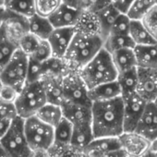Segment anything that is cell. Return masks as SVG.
<instances>
[{
  "instance_id": "cell-1",
  "label": "cell",
  "mask_w": 157,
  "mask_h": 157,
  "mask_svg": "<svg viewBox=\"0 0 157 157\" xmlns=\"http://www.w3.org/2000/svg\"><path fill=\"white\" fill-rule=\"evenodd\" d=\"M92 128L94 139L119 138L124 133V102L119 97L92 105Z\"/></svg>"
},
{
  "instance_id": "cell-2",
  "label": "cell",
  "mask_w": 157,
  "mask_h": 157,
  "mask_svg": "<svg viewBox=\"0 0 157 157\" xmlns=\"http://www.w3.org/2000/svg\"><path fill=\"white\" fill-rule=\"evenodd\" d=\"M104 42L99 34L77 31L64 57L69 69H82L103 49Z\"/></svg>"
},
{
  "instance_id": "cell-3",
  "label": "cell",
  "mask_w": 157,
  "mask_h": 157,
  "mask_svg": "<svg viewBox=\"0 0 157 157\" xmlns=\"http://www.w3.org/2000/svg\"><path fill=\"white\" fill-rule=\"evenodd\" d=\"M78 73L88 90H92L102 84L116 82L118 76L111 55L104 47Z\"/></svg>"
},
{
  "instance_id": "cell-4",
  "label": "cell",
  "mask_w": 157,
  "mask_h": 157,
  "mask_svg": "<svg viewBox=\"0 0 157 157\" xmlns=\"http://www.w3.org/2000/svg\"><path fill=\"white\" fill-rule=\"evenodd\" d=\"M47 97L43 81L26 83L15 102L18 116L23 119L36 115L47 104Z\"/></svg>"
},
{
  "instance_id": "cell-5",
  "label": "cell",
  "mask_w": 157,
  "mask_h": 157,
  "mask_svg": "<svg viewBox=\"0 0 157 157\" xmlns=\"http://www.w3.org/2000/svg\"><path fill=\"white\" fill-rule=\"evenodd\" d=\"M24 132L32 151H49L54 145V128L35 116L24 119Z\"/></svg>"
},
{
  "instance_id": "cell-6",
  "label": "cell",
  "mask_w": 157,
  "mask_h": 157,
  "mask_svg": "<svg viewBox=\"0 0 157 157\" xmlns=\"http://www.w3.org/2000/svg\"><path fill=\"white\" fill-rule=\"evenodd\" d=\"M28 65L29 56L18 49L0 71V80L2 83L21 92L27 83Z\"/></svg>"
},
{
  "instance_id": "cell-7",
  "label": "cell",
  "mask_w": 157,
  "mask_h": 157,
  "mask_svg": "<svg viewBox=\"0 0 157 157\" xmlns=\"http://www.w3.org/2000/svg\"><path fill=\"white\" fill-rule=\"evenodd\" d=\"M0 145L10 157H32L33 151L25 136L23 118L18 117L13 120L9 131L0 140Z\"/></svg>"
},
{
  "instance_id": "cell-8",
  "label": "cell",
  "mask_w": 157,
  "mask_h": 157,
  "mask_svg": "<svg viewBox=\"0 0 157 157\" xmlns=\"http://www.w3.org/2000/svg\"><path fill=\"white\" fill-rule=\"evenodd\" d=\"M63 88L65 103L92 105L89 98V90L78 73L70 70L63 77Z\"/></svg>"
},
{
  "instance_id": "cell-9",
  "label": "cell",
  "mask_w": 157,
  "mask_h": 157,
  "mask_svg": "<svg viewBox=\"0 0 157 157\" xmlns=\"http://www.w3.org/2000/svg\"><path fill=\"white\" fill-rule=\"evenodd\" d=\"M124 132H135L148 102L138 93L123 98Z\"/></svg>"
},
{
  "instance_id": "cell-10",
  "label": "cell",
  "mask_w": 157,
  "mask_h": 157,
  "mask_svg": "<svg viewBox=\"0 0 157 157\" xmlns=\"http://www.w3.org/2000/svg\"><path fill=\"white\" fill-rule=\"evenodd\" d=\"M2 28L8 37L14 44L19 45L20 41L29 33V19L6 9Z\"/></svg>"
},
{
  "instance_id": "cell-11",
  "label": "cell",
  "mask_w": 157,
  "mask_h": 157,
  "mask_svg": "<svg viewBox=\"0 0 157 157\" xmlns=\"http://www.w3.org/2000/svg\"><path fill=\"white\" fill-rule=\"evenodd\" d=\"M76 32V28H58L53 31L47 41L51 46L54 57H65Z\"/></svg>"
},
{
  "instance_id": "cell-12",
  "label": "cell",
  "mask_w": 157,
  "mask_h": 157,
  "mask_svg": "<svg viewBox=\"0 0 157 157\" xmlns=\"http://www.w3.org/2000/svg\"><path fill=\"white\" fill-rule=\"evenodd\" d=\"M135 132L150 142L157 140V105L154 103L147 104Z\"/></svg>"
},
{
  "instance_id": "cell-13",
  "label": "cell",
  "mask_w": 157,
  "mask_h": 157,
  "mask_svg": "<svg viewBox=\"0 0 157 157\" xmlns=\"http://www.w3.org/2000/svg\"><path fill=\"white\" fill-rule=\"evenodd\" d=\"M119 140L128 156L141 157L151 148V142L136 132H124Z\"/></svg>"
},
{
  "instance_id": "cell-14",
  "label": "cell",
  "mask_w": 157,
  "mask_h": 157,
  "mask_svg": "<svg viewBox=\"0 0 157 157\" xmlns=\"http://www.w3.org/2000/svg\"><path fill=\"white\" fill-rule=\"evenodd\" d=\"M139 86L137 93L148 103L153 102L157 96V69L138 68Z\"/></svg>"
},
{
  "instance_id": "cell-15",
  "label": "cell",
  "mask_w": 157,
  "mask_h": 157,
  "mask_svg": "<svg viewBox=\"0 0 157 157\" xmlns=\"http://www.w3.org/2000/svg\"><path fill=\"white\" fill-rule=\"evenodd\" d=\"M61 107L64 117L73 126L92 125V105L64 103Z\"/></svg>"
},
{
  "instance_id": "cell-16",
  "label": "cell",
  "mask_w": 157,
  "mask_h": 157,
  "mask_svg": "<svg viewBox=\"0 0 157 157\" xmlns=\"http://www.w3.org/2000/svg\"><path fill=\"white\" fill-rule=\"evenodd\" d=\"M81 14L82 10L62 4L61 7L48 19L55 29L76 28Z\"/></svg>"
},
{
  "instance_id": "cell-17",
  "label": "cell",
  "mask_w": 157,
  "mask_h": 157,
  "mask_svg": "<svg viewBox=\"0 0 157 157\" xmlns=\"http://www.w3.org/2000/svg\"><path fill=\"white\" fill-rule=\"evenodd\" d=\"M122 149L119 138H98L83 151L82 157H98L99 155Z\"/></svg>"
},
{
  "instance_id": "cell-18",
  "label": "cell",
  "mask_w": 157,
  "mask_h": 157,
  "mask_svg": "<svg viewBox=\"0 0 157 157\" xmlns=\"http://www.w3.org/2000/svg\"><path fill=\"white\" fill-rule=\"evenodd\" d=\"M94 140L92 125L73 126V133L71 138L70 149L82 153L83 151Z\"/></svg>"
},
{
  "instance_id": "cell-19",
  "label": "cell",
  "mask_w": 157,
  "mask_h": 157,
  "mask_svg": "<svg viewBox=\"0 0 157 157\" xmlns=\"http://www.w3.org/2000/svg\"><path fill=\"white\" fill-rule=\"evenodd\" d=\"M119 97H122V94L119 84L117 81L102 84L92 90H89V98L92 104L95 102L111 101Z\"/></svg>"
},
{
  "instance_id": "cell-20",
  "label": "cell",
  "mask_w": 157,
  "mask_h": 157,
  "mask_svg": "<svg viewBox=\"0 0 157 157\" xmlns=\"http://www.w3.org/2000/svg\"><path fill=\"white\" fill-rule=\"evenodd\" d=\"M137 67L142 69H157V44L134 48Z\"/></svg>"
},
{
  "instance_id": "cell-21",
  "label": "cell",
  "mask_w": 157,
  "mask_h": 157,
  "mask_svg": "<svg viewBox=\"0 0 157 157\" xmlns=\"http://www.w3.org/2000/svg\"><path fill=\"white\" fill-rule=\"evenodd\" d=\"M43 82L44 83L47 102L61 106L65 103L63 78L46 77L43 78Z\"/></svg>"
},
{
  "instance_id": "cell-22",
  "label": "cell",
  "mask_w": 157,
  "mask_h": 157,
  "mask_svg": "<svg viewBox=\"0 0 157 157\" xmlns=\"http://www.w3.org/2000/svg\"><path fill=\"white\" fill-rule=\"evenodd\" d=\"M54 129H55L54 145L50 150L56 151V150H60V149L63 150L67 148L70 149L71 138L73 133V125L64 117Z\"/></svg>"
},
{
  "instance_id": "cell-23",
  "label": "cell",
  "mask_w": 157,
  "mask_h": 157,
  "mask_svg": "<svg viewBox=\"0 0 157 157\" xmlns=\"http://www.w3.org/2000/svg\"><path fill=\"white\" fill-rule=\"evenodd\" d=\"M114 66L118 74L127 72L137 67L134 49H123L111 54Z\"/></svg>"
},
{
  "instance_id": "cell-24",
  "label": "cell",
  "mask_w": 157,
  "mask_h": 157,
  "mask_svg": "<svg viewBox=\"0 0 157 157\" xmlns=\"http://www.w3.org/2000/svg\"><path fill=\"white\" fill-rule=\"evenodd\" d=\"M117 82L119 84L122 98L128 97L137 93L139 86V72L138 67L127 72L118 74Z\"/></svg>"
},
{
  "instance_id": "cell-25",
  "label": "cell",
  "mask_w": 157,
  "mask_h": 157,
  "mask_svg": "<svg viewBox=\"0 0 157 157\" xmlns=\"http://www.w3.org/2000/svg\"><path fill=\"white\" fill-rule=\"evenodd\" d=\"M54 30L55 28L48 18L35 14L29 19V33L40 40H48Z\"/></svg>"
},
{
  "instance_id": "cell-26",
  "label": "cell",
  "mask_w": 157,
  "mask_h": 157,
  "mask_svg": "<svg viewBox=\"0 0 157 157\" xmlns=\"http://www.w3.org/2000/svg\"><path fill=\"white\" fill-rule=\"evenodd\" d=\"M37 118H39L41 121L45 123L46 125L56 128L61 120L64 118L63 116V110L60 105H54L51 103L45 104L35 115Z\"/></svg>"
},
{
  "instance_id": "cell-27",
  "label": "cell",
  "mask_w": 157,
  "mask_h": 157,
  "mask_svg": "<svg viewBox=\"0 0 157 157\" xmlns=\"http://www.w3.org/2000/svg\"><path fill=\"white\" fill-rule=\"evenodd\" d=\"M97 17L100 21L101 26V36L103 37L104 41L109 35L110 30L117 17L121 14L118 10L114 6L113 3L107 5L98 12H96Z\"/></svg>"
},
{
  "instance_id": "cell-28",
  "label": "cell",
  "mask_w": 157,
  "mask_h": 157,
  "mask_svg": "<svg viewBox=\"0 0 157 157\" xmlns=\"http://www.w3.org/2000/svg\"><path fill=\"white\" fill-rule=\"evenodd\" d=\"M129 36L136 46H144L155 44L157 42L151 37L140 21H131Z\"/></svg>"
},
{
  "instance_id": "cell-29",
  "label": "cell",
  "mask_w": 157,
  "mask_h": 157,
  "mask_svg": "<svg viewBox=\"0 0 157 157\" xmlns=\"http://www.w3.org/2000/svg\"><path fill=\"white\" fill-rule=\"evenodd\" d=\"M76 30L83 33H96L101 35V26L97 14L94 12L82 11L81 17L76 26Z\"/></svg>"
},
{
  "instance_id": "cell-30",
  "label": "cell",
  "mask_w": 157,
  "mask_h": 157,
  "mask_svg": "<svg viewBox=\"0 0 157 157\" xmlns=\"http://www.w3.org/2000/svg\"><path fill=\"white\" fill-rule=\"evenodd\" d=\"M136 47L129 35H108L104 42V49L110 55L123 49H134Z\"/></svg>"
},
{
  "instance_id": "cell-31",
  "label": "cell",
  "mask_w": 157,
  "mask_h": 157,
  "mask_svg": "<svg viewBox=\"0 0 157 157\" xmlns=\"http://www.w3.org/2000/svg\"><path fill=\"white\" fill-rule=\"evenodd\" d=\"M18 49V45L8 37L2 27L0 28V71L7 65Z\"/></svg>"
},
{
  "instance_id": "cell-32",
  "label": "cell",
  "mask_w": 157,
  "mask_h": 157,
  "mask_svg": "<svg viewBox=\"0 0 157 157\" xmlns=\"http://www.w3.org/2000/svg\"><path fill=\"white\" fill-rule=\"evenodd\" d=\"M5 7L7 10L28 19L36 14L35 0H10Z\"/></svg>"
},
{
  "instance_id": "cell-33",
  "label": "cell",
  "mask_w": 157,
  "mask_h": 157,
  "mask_svg": "<svg viewBox=\"0 0 157 157\" xmlns=\"http://www.w3.org/2000/svg\"><path fill=\"white\" fill-rule=\"evenodd\" d=\"M155 4V0H135L127 12V16L131 21H140Z\"/></svg>"
},
{
  "instance_id": "cell-34",
  "label": "cell",
  "mask_w": 157,
  "mask_h": 157,
  "mask_svg": "<svg viewBox=\"0 0 157 157\" xmlns=\"http://www.w3.org/2000/svg\"><path fill=\"white\" fill-rule=\"evenodd\" d=\"M62 4V0H35L36 14L44 18H49Z\"/></svg>"
},
{
  "instance_id": "cell-35",
  "label": "cell",
  "mask_w": 157,
  "mask_h": 157,
  "mask_svg": "<svg viewBox=\"0 0 157 157\" xmlns=\"http://www.w3.org/2000/svg\"><path fill=\"white\" fill-rule=\"evenodd\" d=\"M142 25L157 42V4H155L140 20Z\"/></svg>"
},
{
  "instance_id": "cell-36",
  "label": "cell",
  "mask_w": 157,
  "mask_h": 157,
  "mask_svg": "<svg viewBox=\"0 0 157 157\" xmlns=\"http://www.w3.org/2000/svg\"><path fill=\"white\" fill-rule=\"evenodd\" d=\"M44 77V63L37 62V61L29 57L27 83H32V82L43 81Z\"/></svg>"
},
{
  "instance_id": "cell-37",
  "label": "cell",
  "mask_w": 157,
  "mask_h": 157,
  "mask_svg": "<svg viewBox=\"0 0 157 157\" xmlns=\"http://www.w3.org/2000/svg\"><path fill=\"white\" fill-rule=\"evenodd\" d=\"M131 20L127 14L121 13L111 27L109 35H129Z\"/></svg>"
},
{
  "instance_id": "cell-38",
  "label": "cell",
  "mask_w": 157,
  "mask_h": 157,
  "mask_svg": "<svg viewBox=\"0 0 157 157\" xmlns=\"http://www.w3.org/2000/svg\"><path fill=\"white\" fill-rule=\"evenodd\" d=\"M41 41L42 40H40L38 37H36L35 35L29 33L20 41L18 46L21 52H23L26 56H28L30 57L36 51Z\"/></svg>"
},
{
  "instance_id": "cell-39",
  "label": "cell",
  "mask_w": 157,
  "mask_h": 157,
  "mask_svg": "<svg viewBox=\"0 0 157 157\" xmlns=\"http://www.w3.org/2000/svg\"><path fill=\"white\" fill-rule=\"evenodd\" d=\"M52 56H53V53H52V49H51V46H50L48 41L42 40L38 48L33 53V55L32 56H30V58H32L37 62H40V63H44L48 59H50Z\"/></svg>"
},
{
  "instance_id": "cell-40",
  "label": "cell",
  "mask_w": 157,
  "mask_h": 157,
  "mask_svg": "<svg viewBox=\"0 0 157 157\" xmlns=\"http://www.w3.org/2000/svg\"><path fill=\"white\" fill-rule=\"evenodd\" d=\"M111 3L110 0H82L81 10L96 13Z\"/></svg>"
},
{
  "instance_id": "cell-41",
  "label": "cell",
  "mask_w": 157,
  "mask_h": 157,
  "mask_svg": "<svg viewBox=\"0 0 157 157\" xmlns=\"http://www.w3.org/2000/svg\"><path fill=\"white\" fill-rule=\"evenodd\" d=\"M18 117L17 108L14 103H9L0 100V118L14 120Z\"/></svg>"
},
{
  "instance_id": "cell-42",
  "label": "cell",
  "mask_w": 157,
  "mask_h": 157,
  "mask_svg": "<svg viewBox=\"0 0 157 157\" xmlns=\"http://www.w3.org/2000/svg\"><path fill=\"white\" fill-rule=\"evenodd\" d=\"M19 94H20V92L17 89L11 86L3 84L1 91H0V100L15 104Z\"/></svg>"
},
{
  "instance_id": "cell-43",
  "label": "cell",
  "mask_w": 157,
  "mask_h": 157,
  "mask_svg": "<svg viewBox=\"0 0 157 157\" xmlns=\"http://www.w3.org/2000/svg\"><path fill=\"white\" fill-rule=\"evenodd\" d=\"M134 1L135 0H116L113 4L120 13L127 14V12L128 11L129 8L131 7Z\"/></svg>"
},
{
  "instance_id": "cell-44",
  "label": "cell",
  "mask_w": 157,
  "mask_h": 157,
  "mask_svg": "<svg viewBox=\"0 0 157 157\" xmlns=\"http://www.w3.org/2000/svg\"><path fill=\"white\" fill-rule=\"evenodd\" d=\"M13 120L5 119V118H0V140H1L6 133L9 131Z\"/></svg>"
},
{
  "instance_id": "cell-45",
  "label": "cell",
  "mask_w": 157,
  "mask_h": 157,
  "mask_svg": "<svg viewBox=\"0 0 157 157\" xmlns=\"http://www.w3.org/2000/svg\"><path fill=\"white\" fill-rule=\"evenodd\" d=\"M82 1V0H62V3L70 8H74V9L81 10Z\"/></svg>"
},
{
  "instance_id": "cell-46",
  "label": "cell",
  "mask_w": 157,
  "mask_h": 157,
  "mask_svg": "<svg viewBox=\"0 0 157 157\" xmlns=\"http://www.w3.org/2000/svg\"><path fill=\"white\" fill-rule=\"evenodd\" d=\"M32 157H51L49 151H33Z\"/></svg>"
},
{
  "instance_id": "cell-47",
  "label": "cell",
  "mask_w": 157,
  "mask_h": 157,
  "mask_svg": "<svg viewBox=\"0 0 157 157\" xmlns=\"http://www.w3.org/2000/svg\"><path fill=\"white\" fill-rule=\"evenodd\" d=\"M6 14V7H0V28L3 26Z\"/></svg>"
},
{
  "instance_id": "cell-48",
  "label": "cell",
  "mask_w": 157,
  "mask_h": 157,
  "mask_svg": "<svg viewBox=\"0 0 157 157\" xmlns=\"http://www.w3.org/2000/svg\"><path fill=\"white\" fill-rule=\"evenodd\" d=\"M141 157H157V155H156V153L155 152H153L152 151H151V150H149L148 151H146Z\"/></svg>"
},
{
  "instance_id": "cell-49",
  "label": "cell",
  "mask_w": 157,
  "mask_h": 157,
  "mask_svg": "<svg viewBox=\"0 0 157 157\" xmlns=\"http://www.w3.org/2000/svg\"><path fill=\"white\" fill-rule=\"evenodd\" d=\"M150 150H151V151H152L153 152H157V140H155L154 141H152V142H151Z\"/></svg>"
},
{
  "instance_id": "cell-50",
  "label": "cell",
  "mask_w": 157,
  "mask_h": 157,
  "mask_svg": "<svg viewBox=\"0 0 157 157\" xmlns=\"http://www.w3.org/2000/svg\"><path fill=\"white\" fill-rule=\"evenodd\" d=\"M0 157H10V155L6 152V151L3 149L1 145H0Z\"/></svg>"
},
{
  "instance_id": "cell-51",
  "label": "cell",
  "mask_w": 157,
  "mask_h": 157,
  "mask_svg": "<svg viewBox=\"0 0 157 157\" xmlns=\"http://www.w3.org/2000/svg\"><path fill=\"white\" fill-rule=\"evenodd\" d=\"M5 5H6L5 0H0V7H5Z\"/></svg>"
},
{
  "instance_id": "cell-52",
  "label": "cell",
  "mask_w": 157,
  "mask_h": 157,
  "mask_svg": "<svg viewBox=\"0 0 157 157\" xmlns=\"http://www.w3.org/2000/svg\"><path fill=\"white\" fill-rule=\"evenodd\" d=\"M2 86H3V83H2L1 80H0V91H1V88H2Z\"/></svg>"
},
{
  "instance_id": "cell-53",
  "label": "cell",
  "mask_w": 157,
  "mask_h": 157,
  "mask_svg": "<svg viewBox=\"0 0 157 157\" xmlns=\"http://www.w3.org/2000/svg\"><path fill=\"white\" fill-rule=\"evenodd\" d=\"M152 103H154V104H155V105H157V96H156V98H155V100H154V101H153Z\"/></svg>"
},
{
  "instance_id": "cell-54",
  "label": "cell",
  "mask_w": 157,
  "mask_h": 157,
  "mask_svg": "<svg viewBox=\"0 0 157 157\" xmlns=\"http://www.w3.org/2000/svg\"><path fill=\"white\" fill-rule=\"evenodd\" d=\"M10 1V0H5V2H6V5H7V4H8V3H9ZM6 5H5V6H6Z\"/></svg>"
},
{
  "instance_id": "cell-55",
  "label": "cell",
  "mask_w": 157,
  "mask_h": 157,
  "mask_svg": "<svg viewBox=\"0 0 157 157\" xmlns=\"http://www.w3.org/2000/svg\"><path fill=\"white\" fill-rule=\"evenodd\" d=\"M110 1H111V2H112V3H114V2H115V1H116V0H110Z\"/></svg>"
},
{
  "instance_id": "cell-56",
  "label": "cell",
  "mask_w": 157,
  "mask_h": 157,
  "mask_svg": "<svg viewBox=\"0 0 157 157\" xmlns=\"http://www.w3.org/2000/svg\"><path fill=\"white\" fill-rule=\"evenodd\" d=\"M126 157H132V156H126Z\"/></svg>"
},
{
  "instance_id": "cell-57",
  "label": "cell",
  "mask_w": 157,
  "mask_h": 157,
  "mask_svg": "<svg viewBox=\"0 0 157 157\" xmlns=\"http://www.w3.org/2000/svg\"><path fill=\"white\" fill-rule=\"evenodd\" d=\"M155 2H156V4H157V0H155Z\"/></svg>"
},
{
  "instance_id": "cell-58",
  "label": "cell",
  "mask_w": 157,
  "mask_h": 157,
  "mask_svg": "<svg viewBox=\"0 0 157 157\" xmlns=\"http://www.w3.org/2000/svg\"><path fill=\"white\" fill-rule=\"evenodd\" d=\"M155 153H156V155H157V152H155Z\"/></svg>"
}]
</instances>
